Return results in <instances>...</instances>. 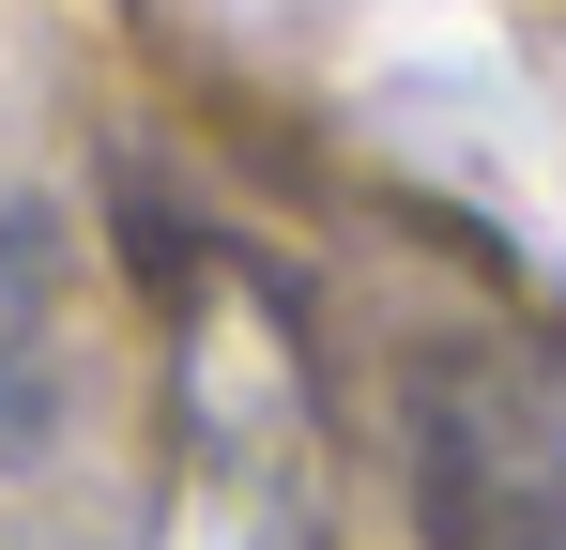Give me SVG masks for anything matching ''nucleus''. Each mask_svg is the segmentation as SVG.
Masks as SVG:
<instances>
[{
    "mask_svg": "<svg viewBox=\"0 0 566 550\" xmlns=\"http://www.w3.org/2000/svg\"><path fill=\"white\" fill-rule=\"evenodd\" d=\"M46 321H62V261H46V214L0 199V413L46 382Z\"/></svg>",
    "mask_w": 566,
    "mask_h": 550,
    "instance_id": "nucleus-1",
    "label": "nucleus"
}]
</instances>
